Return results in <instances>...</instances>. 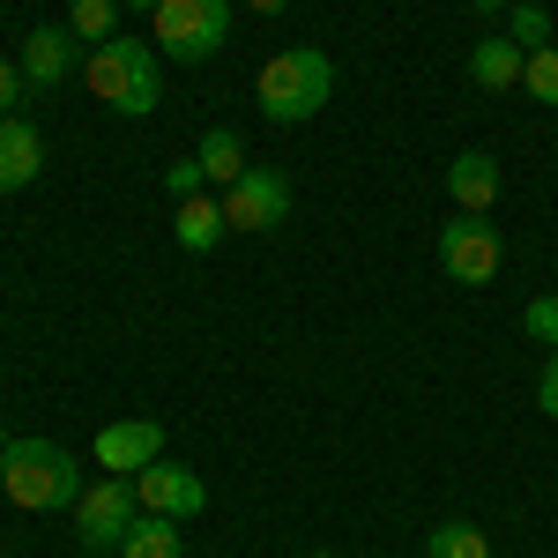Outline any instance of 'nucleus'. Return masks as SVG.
Returning a JSON list of instances; mask_svg holds the SVG:
<instances>
[{"mask_svg": "<svg viewBox=\"0 0 558 558\" xmlns=\"http://www.w3.org/2000/svg\"><path fill=\"white\" fill-rule=\"evenodd\" d=\"M283 216H291V179H283V172L246 165V179L223 186V223H231V231H254V239H260V231H276Z\"/></svg>", "mask_w": 558, "mask_h": 558, "instance_id": "obj_7", "label": "nucleus"}, {"mask_svg": "<svg viewBox=\"0 0 558 558\" xmlns=\"http://www.w3.org/2000/svg\"><path fill=\"white\" fill-rule=\"evenodd\" d=\"M313 558H336V551H313Z\"/></svg>", "mask_w": 558, "mask_h": 558, "instance_id": "obj_29", "label": "nucleus"}, {"mask_svg": "<svg viewBox=\"0 0 558 558\" xmlns=\"http://www.w3.org/2000/svg\"><path fill=\"white\" fill-rule=\"evenodd\" d=\"M246 8H254V15H283L291 0H246Z\"/></svg>", "mask_w": 558, "mask_h": 558, "instance_id": "obj_25", "label": "nucleus"}, {"mask_svg": "<svg viewBox=\"0 0 558 558\" xmlns=\"http://www.w3.org/2000/svg\"><path fill=\"white\" fill-rule=\"evenodd\" d=\"M0 499H8V492H0Z\"/></svg>", "mask_w": 558, "mask_h": 558, "instance_id": "obj_30", "label": "nucleus"}, {"mask_svg": "<svg viewBox=\"0 0 558 558\" xmlns=\"http://www.w3.org/2000/svg\"><path fill=\"white\" fill-rule=\"evenodd\" d=\"M0 447H8V425H0Z\"/></svg>", "mask_w": 558, "mask_h": 558, "instance_id": "obj_28", "label": "nucleus"}, {"mask_svg": "<svg viewBox=\"0 0 558 558\" xmlns=\"http://www.w3.org/2000/svg\"><path fill=\"white\" fill-rule=\"evenodd\" d=\"M499 8H507V0H476V15H499Z\"/></svg>", "mask_w": 558, "mask_h": 558, "instance_id": "obj_27", "label": "nucleus"}, {"mask_svg": "<svg viewBox=\"0 0 558 558\" xmlns=\"http://www.w3.org/2000/svg\"><path fill=\"white\" fill-rule=\"evenodd\" d=\"M45 172V142H38V128L23 120V112H8L0 120V194H23L31 179Z\"/></svg>", "mask_w": 558, "mask_h": 558, "instance_id": "obj_12", "label": "nucleus"}, {"mask_svg": "<svg viewBox=\"0 0 558 558\" xmlns=\"http://www.w3.org/2000/svg\"><path fill=\"white\" fill-rule=\"evenodd\" d=\"M521 75H529V52H521L507 31L470 45V83L476 89H492V97H499V89H521Z\"/></svg>", "mask_w": 558, "mask_h": 558, "instance_id": "obj_13", "label": "nucleus"}, {"mask_svg": "<svg viewBox=\"0 0 558 558\" xmlns=\"http://www.w3.org/2000/svg\"><path fill=\"white\" fill-rule=\"evenodd\" d=\"M134 499H142V514H165V521H194L209 507V484L194 470H179V462H149V470L134 476Z\"/></svg>", "mask_w": 558, "mask_h": 558, "instance_id": "obj_8", "label": "nucleus"}, {"mask_svg": "<svg viewBox=\"0 0 558 558\" xmlns=\"http://www.w3.org/2000/svg\"><path fill=\"white\" fill-rule=\"evenodd\" d=\"M521 328L536 336V343L558 350V291H544V299H529V313H521Z\"/></svg>", "mask_w": 558, "mask_h": 558, "instance_id": "obj_21", "label": "nucleus"}, {"mask_svg": "<svg viewBox=\"0 0 558 558\" xmlns=\"http://www.w3.org/2000/svg\"><path fill=\"white\" fill-rule=\"evenodd\" d=\"M447 202L462 216H492L499 209V157H492V149H462V157L447 165Z\"/></svg>", "mask_w": 558, "mask_h": 558, "instance_id": "obj_11", "label": "nucleus"}, {"mask_svg": "<svg viewBox=\"0 0 558 558\" xmlns=\"http://www.w3.org/2000/svg\"><path fill=\"white\" fill-rule=\"evenodd\" d=\"M536 402H544V417H558V350L544 357V380H536Z\"/></svg>", "mask_w": 558, "mask_h": 558, "instance_id": "obj_24", "label": "nucleus"}, {"mask_svg": "<svg viewBox=\"0 0 558 558\" xmlns=\"http://www.w3.org/2000/svg\"><path fill=\"white\" fill-rule=\"evenodd\" d=\"M507 38H514L521 52L551 45V8H544V0H514V15H507Z\"/></svg>", "mask_w": 558, "mask_h": 558, "instance_id": "obj_19", "label": "nucleus"}, {"mask_svg": "<svg viewBox=\"0 0 558 558\" xmlns=\"http://www.w3.org/2000/svg\"><path fill=\"white\" fill-rule=\"evenodd\" d=\"M15 105H23V68H15V60H0V120H8Z\"/></svg>", "mask_w": 558, "mask_h": 558, "instance_id": "obj_23", "label": "nucleus"}, {"mask_svg": "<svg viewBox=\"0 0 558 558\" xmlns=\"http://www.w3.org/2000/svg\"><path fill=\"white\" fill-rule=\"evenodd\" d=\"M112 23H120V0H68V31H75L83 45H105V38H120Z\"/></svg>", "mask_w": 558, "mask_h": 558, "instance_id": "obj_18", "label": "nucleus"}, {"mask_svg": "<svg viewBox=\"0 0 558 558\" xmlns=\"http://www.w3.org/2000/svg\"><path fill=\"white\" fill-rule=\"evenodd\" d=\"M83 60H89V52H83V38H75L68 23H45V31L23 38V83H31V89H60Z\"/></svg>", "mask_w": 558, "mask_h": 558, "instance_id": "obj_10", "label": "nucleus"}, {"mask_svg": "<svg viewBox=\"0 0 558 558\" xmlns=\"http://www.w3.org/2000/svg\"><path fill=\"white\" fill-rule=\"evenodd\" d=\"M157 454H165V425L157 417H120V425L97 432V447H89V462H105V476H142Z\"/></svg>", "mask_w": 558, "mask_h": 558, "instance_id": "obj_9", "label": "nucleus"}, {"mask_svg": "<svg viewBox=\"0 0 558 558\" xmlns=\"http://www.w3.org/2000/svg\"><path fill=\"white\" fill-rule=\"evenodd\" d=\"M223 202H209V194H194V202H179L172 216V239H179V254H216L223 246Z\"/></svg>", "mask_w": 558, "mask_h": 558, "instance_id": "obj_14", "label": "nucleus"}, {"mask_svg": "<svg viewBox=\"0 0 558 558\" xmlns=\"http://www.w3.org/2000/svg\"><path fill=\"white\" fill-rule=\"evenodd\" d=\"M0 492L23 514H75L83 499V462L52 439H8L0 447Z\"/></svg>", "mask_w": 558, "mask_h": 558, "instance_id": "obj_1", "label": "nucleus"}, {"mask_svg": "<svg viewBox=\"0 0 558 558\" xmlns=\"http://www.w3.org/2000/svg\"><path fill=\"white\" fill-rule=\"evenodd\" d=\"M120 558H186V551H179V521H165V514H142V521L128 529Z\"/></svg>", "mask_w": 558, "mask_h": 558, "instance_id": "obj_16", "label": "nucleus"}, {"mask_svg": "<svg viewBox=\"0 0 558 558\" xmlns=\"http://www.w3.org/2000/svg\"><path fill=\"white\" fill-rule=\"evenodd\" d=\"M223 38H231V0H157V15H149L157 60L202 68V60L223 52Z\"/></svg>", "mask_w": 558, "mask_h": 558, "instance_id": "obj_4", "label": "nucleus"}, {"mask_svg": "<svg viewBox=\"0 0 558 558\" xmlns=\"http://www.w3.org/2000/svg\"><path fill=\"white\" fill-rule=\"evenodd\" d=\"M260 120L268 128H305L328 97H336V68H328V52L320 45H283L276 60H260Z\"/></svg>", "mask_w": 558, "mask_h": 558, "instance_id": "obj_3", "label": "nucleus"}, {"mask_svg": "<svg viewBox=\"0 0 558 558\" xmlns=\"http://www.w3.org/2000/svg\"><path fill=\"white\" fill-rule=\"evenodd\" d=\"M83 83H89V97H97L105 112H120V120H149V112H157V97H165L157 45H142V38H105V45H89Z\"/></svg>", "mask_w": 558, "mask_h": 558, "instance_id": "obj_2", "label": "nucleus"}, {"mask_svg": "<svg viewBox=\"0 0 558 558\" xmlns=\"http://www.w3.org/2000/svg\"><path fill=\"white\" fill-rule=\"evenodd\" d=\"M194 157H202L209 186H231V179H246V142H239V128H209Z\"/></svg>", "mask_w": 558, "mask_h": 558, "instance_id": "obj_15", "label": "nucleus"}, {"mask_svg": "<svg viewBox=\"0 0 558 558\" xmlns=\"http://www.w3.org/2000/svg\"><path fill=\"white\" fill-rule=\"evenodd\" d=\"M134 521H142L134 476H97L83 499H75V536H83V551H120Z\"/></svg>", "mask_w": 558, "mask_h": 558, "instance_id": "obj_5", "label": "nucleus"}, {"mask_svg": "<svg viewBox=\"0 0 558 558\" xmlns=\"http://www.w3.org/2000/svg\"><path fill=\"white\" fill-rule=\"evenodd\" d=\"M120 8H134V15H157V0H120Z\"/></svg>", "mask_w": 558, "mask_h": 558, "instance_id": "obj_26", "label": "nucleus"}, {"mask_svg": "<svg viewBox=\"0 0 558 558\" xmlns=\"http://www.w3.org/2000/svg\"><path fill=\"white\" fill-rule=\"evenodd\" d=\"M425 558H492V544H484L476 521H439L425 536Z\"/></svg>", "mask_w": 558, "mask_h": 558, "instance_id": "obj_17", "label": "nucleus"}, {"mask_svg": "<svg viewBox=\"0 0 558 558\" xmlns=\"http://www.w3.org/2000/svg\"><path fill=\"white\" fill-rule=\"evenodd\" d=\"M499 260H507L499 223L462 216V209H454V223H439V268H447L454 283H492V276H499Z\"/></svg>", "mask_w": 558, "mask_h": 558, "instance_id": "obj_6", "label": "nucleus"}, {"mask_svg": "<svg viewBox=\"0 0 558 558\" xmlns=\"http://www.w3.org/2000/svg\"><path fill=\"white\" fill-rule=\"evenodd\" d=\"M521 89H529L536 105H558V45H536V52H529V75H521Z\"/></svg>", "mask_w": 558, "mask_h": 558, "instance_id": "obj_20", "label": "nucleus"}, {"mask_svg": "<svg viewBox=\"0 0 558 558\" xmlns=\"http://www.w3.org/2000/svg\"><path fill=\"white\" fill-rule=\"evenodd\" d=\"M165 186H172V202H194V194L209 186V172H202V157H186V165H172V172H165Z\"/></svg>", "mask_w": 558, "mask_h": 558, "instance_id": "obj_22", "label": "nucleus"}]
</instances>
